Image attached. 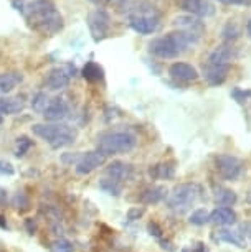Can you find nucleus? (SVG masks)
Segmentation results:
<instances>
[{
	"label": "nucleus",
	"mask_w": 251,
	"mask_h": 252,
	"mask_svg": "<svg viewBox=\"0 0 251 252\" xmlns=\"http://www.w3.org/2000/svg\"><path fill=\"white\" fill-rule=\"evenodd\" d=\"M88 27L94 40L96 41L104 40V38L109 35L111 30V18L108 15V12L103 10V8H96L94 12H91L88 17Z\"/></svg>",
	"instance_id": "nucleus-8"
},
{
	"label": "nucleus",
	"mask_w": 251,
	"mask_h": 252,
	"mask_svg": "<svg viewBox=\"0 0 251 252\" xmlns=\"http://www.w3.org/2000/svg\"><path fill=\"white\" fill-rule=\"evenodd\" d=\"M198 40H200V36L193 35V33L175 30L150 41L149 51L154 56H157V58L172 60V58H177L179 55L185 53L193 45H197Z\"/></svg>",
	"instance_id": "nucleus-2"
},
{
	"label": "nucleus",
	"mask_w": 251,
	"mask_h": 252,
	"mask_svg": "<svg viewBox=\"0 0 251 252\" xmlns=\"http://www.w3.org/2000/svg\"><path fill=\"white\" fill-rule=\"evenodd\" d=\"M104 76V71L103 68L99 66L98 63H94V61H89V63L84 64L83 68V78L89 81V83H98V81H101Z\"/></svg>",
	"instance_id": "nucleus-23"
},
{
	"label": "nucleus",
	"mask_w": 251,
	"mask_h": 252,
	"mask_svg": "<svg viewBox=\"0 0 251 252\" xmlns=\"http://www.w3.org/2000/svg\"><path fill=\"white\" fill-rule=\"evenodd\" d=\"M137 139L134 134L131 132H109V134H104L99 137L98 140V150L103 155H117V154H127L136 147Z\"/></svg>",
	"instance_id": "nucleus-5"
},
{
	"label": "nucleus",
	"mask_w": 251,
	"mask_h": 252,
	"mask_svg": "<svg viewBox=\"0 0 251 252\" xmlns=\"http://www.w3.org/2000/svg\"><path fill=\"white\" fill-rule=\"evenodd\" d=\"M0 173L2 175H13V166L8 161H0Z\"/></svg>",
	"instance_id": "nucleus-36"
},
{
	"label": "nucleus",
	"mask_w": 251,
	"mask_h": 252,
	"mask_svg": "<svg viewBox=\"0 0 251 252\" xmlns=\"http://www.w3.org/2000/svg\"><path fill=\"white\" fill-rule=\"evenodd\" d=\"M74 246L66 239H58L51 247V252H73Z\"/></svg>",
	"instance_id": "nucleus-31"
},
{
	"label": "nucleus",
	"mask_w": 251,
	"mask_h": 252,
	"mask_svg": "<svg viewBox=\"0 0 251 252\" xmlns=\"http://www.w3.org/2000/svg\"><path fill=\"white\" fill-rule=\"evenodd\" d=\"M12 203H13V206L18 208V209H20V204H25V208H28V198L23 193H17Z\"/></svg>",
	"instance_id": "nucleus-32"
},
{
	"label": "nucleus",
	"mask_w": 251,
	"mask_h": 252,
	"mask_svg": "<svg viewBox=\"0 0 251 252\" xmlns=\"http://www.w3.org/2000/svg\"><path fill=\"white\" fill-rule=\"evenodd\" d=\"M104 161H106V155H103L99 150L86 152V154H83L81 158L78 160L76 173L78 175H89L96 168H99V166H103Z\"/></svg>",
	"instance_id": "nucleus-9"
},
{
	"label": "nucleus",
	"mask_w": 251,
	"mask_h": 252,
	"mask_svg": "<svg viewBox=\"0 0 251 252\" xmlns=\"http://www.w3.org/2000/svg\"><path fill=\"white\" fill-rule=\"evenodd\" d=\"M25 109V102L20 97H0V116H15Z\"/></svg>",
	"instance_id": "nucleus-19"
},
{
	"label": "nucleus",
	"mask_w": 251,
	"mask_h": 252,
	"mask_svg": "<svg viewBox=\"0 0 251 252\" xmlns=\"http://www.w3.org/2000/svg\"><path fill=\"white\" fill-rule=\"evenodd\" d=\"M182 252H207V247L205 244H202V242H198V244L192 246V247H187V249H183Z\"/></svg>",
	"instance_id": "nucleus-37"
},
{
	"label": "nucleus",
	"mask_w": 251,
	"mask_h": 252,
	"mask_svg": "<svg viewBox=\"0 0 251 252\" xmlns=\"http://www.w3.org/2000/svg\"><path fill=\"white\" fill-rule=\"evenodd\" d=\"M48 96H46L45 93H38L35 97L32 99V107L35 109L36 112H43L46 106H48Z\"/></svg>",
	"instance_id": "nucleus-29"
},
{
	"label": "nucleus",
	"mask_w": 251,
	"mask_h": 252,
	"mask_svg": "<svg viewBox=\"0 0 251 252\" xmlns=\"http://www.w3.org/2000/svg\"><path fill=\"white\" fill-rule=\"evenodd\" d=\"M218 241H223V242H228V244H233L240 249H245L246 247V239L245 236L241 234V231H231V229H223L218 232Z\"/></svg>",
	"instance_id": "nucleus-20"
},
{
	"label": "nucleus",
	"mask_w": 251,
	"mask_h": 252,
	"mask_svg": "<svg viewBox=\"0 0 251 252\" xmlns=\"http://www.w3.org/2000/svg\"><path fill=\"white\" fill-rule=\"evenodd\" d=\"M147 231H149V234L154 236V237H160V236H162V229H160V226L157 224V222H149V224H147Z\"/></svg>",
	"instance_id": "nucleus-34"
},
{
	"label": "nucleus",
	"mask_w": 251,
	"mask_h": 252,
	"mask_svg": "<svg viewBox=\"0 0 251 252\" xmlns=\"http://www.w3.org/2000/svg\"><path fill=\"white\" fill-rule=\"evenodd\" d=\"M22 81V74L18 73H3L0 74V93L7 94Z\"/></svg>",
	"instance_id": "nucleus-22"
},
{
	"label": "nucleus",
	"mask_w": 251,
	"mask_h": 252,
	"mask_svg": "<svg viewBox=\"0 0 251 252\" xmlns=\"http://www.w3.org/2000/svg\"><path fill=\"white\" fill-rule=\"evenodd\" d=\"M236 58V50L231 45H220L208 55L207 63L213 64H231V61Z\"/></svg>",
	"instance_id": "nucleus-14"
},
{
	"label": "nucleus",
	"mask_w": 251,
	"mask_h": 252,
	"mask_svg": "<svg viewBox=\"0 0 251 252\" xmlns=\"http://www.w3.org/2000/svg\"><path fill=\"white\" fill-rule=\"evenodd\" d=\"M99 188L108 194H114V196H119L121 194V183H117L111 178H103L99 182Z\"/></svg>",
	"instance_id": "nucleus-27"
},
{
	"label": "nucleus",
	"mask_w": 251,
	"mask_h": 252,
	"mask_svg": "<svg viewBox=\"0 0 251 252\" xmlns=\"http://www.w3.org/2000/svg\"><path fill=\"white\" fill-rule=\"evenodd\" d=\"M246 33H248V36L251 38V18L248 20V23H246Z\"/></svg>",
	"instance_id": "nucleus-39"
},
{
	"label": "nucleus",
	"mask_w": 251,
	"mask_h": 252,
	"mask_svg": "<svg viewBox=\"0 0 251 252\" xmlns=\"http://www.w3.org/2000/svg\"><path fill=\"white\" fill-rule=\"evenodd\" d=\"M174 166L170 163H159V165H154L152 168L149 170V175L150 178L154 180H169L174 177Z\"/></svg>",
	"instance_id": "nucleus-25"
},
{
	"label": "nucleus",
	"mask_w": 251,
	"mask_h": 252,
	"mask_svg": "<svg viewBox=\"0 0 251 252\" xmlns=\"http://www.w3.org/2000/svg\"><path fill=\"white\" fill-rule=\"evenodd\" d=\"M230 73V66L228 64H213L207 63L203 64V78L207 79V83L210 86H220L223 84Z\"/></svg>",
	"instance_id": "nucleus-11"
},
{
	"label": "nucleus",
	"mask_w": 251,
	"mask_h": 252,
	"mask_svg": "<svg viewBox=\"0 0 251 252\" xmlns=\"http://www.w3.org/2000/svg\"><path fill=\"white\" fill-rule=\"evenodd\" d=\"M165 196H167V189L164 187H152V188H147L141 194V201L144 204H155V203L162 201Z\"/></svg>",
	"instance_id": "nucleus-21"
},
{
	"label": "nucleus",
	"mask_w": 251,
	"mask_h": 252,
	"mask_svg": "<svg viewBox=\"0 0 251 252\" xmlns=\"http://www.w3.org/2000/svg\"><path fill=\"white\" fill-rule=\"evenodd\" d=\"M210 221L215 222V224H221V226H231L236 222V213L231 208L226 206H218L216 209H213L210 213Z\"/></svg>",
	"instance_id": "nucleus-17"
},
{
	"label": "nucleus",
	"mask_w": 251,
	"mask_h": 252,
	"mask_svg": "<svg viewBox=\"0 0 251 252\" xmlns=\"http://www.w3.org/2000/svg\"><path fill=\"white\" fill-rule=\"evenodd\" d=\"M241 234L245 236V239L248 237V239L251 241V222H245V224H241Z\"/></svg>",
	"instance_id": "nucleus-38"
},
{
	"label": "nucleus",
	"mask_w": 251,
	"mask_h": 252,
	"mask_svg": "<svg viewBox=\"0 0 251 252\" xmlns=\"http://www.w3.org/2000/svg\"><path fill=\"white\" fill-rule=\"evenodd\" d=\"M169 74L172 76L174 79L180 81V83H192V81H197L200 78L197 68H193L192 64L188 63H182V61H177L169 68Z\"/></svg>",
	"instance_id": "nucleus-13"
},
{
	"label": "nucleus",
	"mask_w": 251,
	"mask_h": 252,
	"mask_svg": "<svg viewBox=\"0 0 251 252\" xmlns=\"http://www.w3.org/2000/svg\"><path fill=\"white\" fill-rule=\"evenodd\" d=\"M3 122V119H2V116H0V124H2Z\"/></svg>",
	"instance_id": "nucleus-40"
},
{
	"label": "nucleus",
	"mask_w": 251,
	"mask_h": 252,
	"mask_svg": "<svg viewBox=\"0 0 251 252\" xmlns=\"http://www.w3.org/2000/svg\"><path fill=\"white\" fill-rule=\"evenodd\" d=\"M180 7L187 13L200 18L212 17L215 13V5L210 0H180Z\"/></svg>",
	"instance_id": "nucleus-10"
},
{
	"label": "nucleus",
	"mask_w": 251,
	"mask_h": 252,
	"mask_svg": "<svg viewBox=\"0 0 251 252\" xmlns=\"http://www.w3.org/2000/svg\"><path fill=\"white\" fill-rule=\"evenodd\" d=\"M220 3H225V5H240V7H250L251 0H218Z\"/></svg>",
	"instance_id": "nucleus-33"
},
{
	"label": "nucleus",
	"mask_w": 251,
	"mask_h": 252,
	"mask_svg": "<svg viewBox=\"0 0 251 252\" xmlns=\"http://www.w3.org/2000/svg\"><path fill=\"white\" fill-rule=\"evenodd\" d=\"M144 215V209L142 208H132V209H129V213H127V218H129V220H139V218Z\"/></svg>",
	"instance_id": "nucleus-35"
},
{
	"label": "nucleus",
	"mask_w": 251,
	"mask_h": 252,
	"mask_svg": "<svg viewBox=\"0 0 251 252\" xmlns=\"http://www.w3.org/2000/svg\"><path fill=\"white\" fill-rule=\"evenodd\" d=\"M215 168L223 180H226V182H233V180H236L241 175L243 165H241V161L233 155L220 154L215 157Z\"/></svg>",
	"instance_id": "nucleus-7"
},
{
	"label": "nucleus",
	"mask_w": 251,
	"mask_h": 252,
	"mask_svg": "<svg viewBox=\"0 0 251 252\" xmlns=\"http://www.w3.org/2000/svg\"><path fill=\"white\" fill-rule=\"evenodd\" d=\"M70 78L71 74L65 68H55L48 73L45 83L51 91H60V89H65L70 84Z\"/></svg>",
	"instance_id": "nucleus-16"
},
{
	"label": "nucleus",
	"mask_w": 251,
	"mask_h": 252,
	"mask_svg": "<svg viewBox=\"0 0 251 252\" xmlns=\"http://www.w3.org/2000/svg\"><path fill=\"white\" fill-rule=\"evenodd\" d=\"M221 35H223V40L233 41V40H236V38L240 36V28H238V25H236L235 22H228L225 25L223 32H221Z\"/></svg>",
	"instance_id": "nucleus-28"
},
{
	"label": "nucleus",
	"mask_w": 251,
	"mask_h": 252,
	"mask_svg": "<svg viewBox=\"0 0 251 252\" xmlns=\"http://www.w3.org/2000/svg\"><path fill=\"white\" fill-rule=\"evenodd\" d=\"M32 132L38 139L45 140L51 149H63L66 145H71L78 137V132L73 127L60 122L35 124V126H32Z\"/></svg>",
	"instance_id": "nucleus-4"
},
{
	"label": "nucleus",
	"mask_w": 251,
	"mask_h": 252,
	"mask_svg": "<svg viewBox=\"0 0 251 252\" xmlns=\"http://www.w3.org/2000/svg\"><path fill=\"white\" fill-rule=\"evenodd\" d=\"M175 25H177L180 30L183 32H188V33H193L197 36H202V33L205 32V25L198 20L195 17H179L175 18Z\"/></svg>",
	"instance_id": "nucleus-18"
},
{
	"label": "nucleus",
	"mask_w": 251,
	"mask_h": 252,
	"mask_svg": "<svg viewBox=\"0 0 251 252\" xmlns=\"http://www.w3.org/2000/svg\"><path fill=\"white\" fill-rule=\"evenodd\" d=\"M33 142L28 139V137H18L17 139V150H15V155L17 157H23L27 154L28 150L32 149Z\"/></svg>",
	"instance_id": "nucleus-30"
},
{
	"label": "nucleus",
	"mask_w": 251,
	"mask_h": 252,
	"mask_svg": "<svg viewBox=\"0 0 251 252\" xmlns=\"http://www.w3.org/2000/svg\"><path fill=\"white\" fill-rule=\"evenodd\" d=\"M188 222L193 226H205L207 222H210V213L205 208L195 209L190 215V218H188Z\"/></svg>",
	"instance_id": "nucleus-26"
},
{
	"label": "nucleus",
	"mask_w": 251,
	"mask_h": 252,
	"mask_svg": "<svg viewBox=\"0 0 251 252\" xmlns=\"http://www.w3.org/2000/svg\"><path fill=\"white\" fill-rule=\"evenodd\" d=\"M68 112H70V107L65 99L55 97L48 102V106H46V109L43 111V117L48 122H60L68 117Z\"/></svg>",
	"instance_id": "nucleus-12"
},
{
	"label": "nucleus",
	"mask_w": 251,
	"mask_h": 252,
	"mask_svg": "<svg viewBox=\"0 0 251 252\" xmlns=\"http://www.w3.org/2000/svg\"><path fill=\"white\" fill-rule=\"evenodd\" d=\"M236 199H238V196H236V193L233 191V189H228V188H218L215 191V201L220 204V206H233V204L236 203Z\"/></svg>",
	"instance_id": "nucleus-24"
},
{
	"label": "nucleus",
	"mask_w": 251,
	"mask_h": 252,
	"mask_svg": "<svg viewBox=\"0 0 251 252\" xmlns=\"http://www.w3.org/2000/svg\"><path fill=\"white\" fill-rule=\"evenodd\" d=\"M200 187L195 183H180L177 185L169 196V208L177 213L187 211L193 203L200 198Z\"/></svg>",
	"instance_id": "nucleus-6"
},
{
	"label": "nucleus",
	"mask_w": 251,
	"mask_h": 252,
	"mask_svg": "<svg viewBox=\"0 0 251 252\" xmlns=\"http://www.w3.org/2000/svg\"><path fill=\"white\" fill-rule=\"evenodd\" d=\"M124 10L129 15V27L139 35H152L160 28V17L150 3L124 0Z\"/></svg>",
	"instance_id": "nucleus-3"
},
{
	"label": "nucleus",
	"mask_w": 251,
	"mask_h": 252,
	"mask_svg": "<svg viewBox=\"0 0 251 252\" xmlns=\"http://www.w3.org/2000/svg\"><path fill=\"white\" fill-rule=\"evenodd\" d=\"M27 22L43 35H55L63 28V17L51 0H33L23 10Z\"/></svg>",
	"instance_id": "nucleus-1"
},
{
	"label": "nucleus",
	"mask_w": 251,
	"mask_h": 252,
	"mask_svg": "<svg viewBox=\"0 0 251 252\" xmlns=\"http://www.w3.org/2000/svg\"><path fill=\"white\" fill-rule=\"evenodd\" d=\"M132 172H134L132 165L126 163V161H119V160L112 161V163H109V166L106 168L108 177H109L111 180H114V182H117V183H122V182L131 180Z\"/></svg>",
	"instance_id": "nucleus-15"
}]
</instances>
